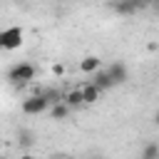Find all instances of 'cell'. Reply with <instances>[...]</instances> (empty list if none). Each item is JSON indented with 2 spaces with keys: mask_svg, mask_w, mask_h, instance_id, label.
I'll return each mask as SVG.
<instances>
[{
  "mask_svg": "<svg viewBox=\"0 0 159 159\" xmlns=\"http://www.w3.org/2000/svg\"><path fill=\"white\" fill-rule=\"evenodd\" d=\"M35 75H37V67H35L32 62H17V65L10 67V72H7V77H10L12 82H20V84L35 80Z\"/></svg>",
  "mask_w": 159,
  "mask_h": 159,
  "instance_id": "cell-1",
  "label": "cell"
},
{
  "mask_svg": "<svg viewBox=\"0 0 159 159\" xmlns=\"http://www.w3.org/2000/svg\"><path fill=\"white\" fill-rule=\"evenodd\" d=\"M20 42H22V30L17 25L15 27H5L0 32V47L2 50H15V47H20Z\"/></svg>",
  "mask_w": 159,
  "mask_h": 159,
  "instance_id": "cell-2",
  "label": "cell"
},
{
  "mask_svg": "<svg viewBox=\"0 0 159 159\" xmlns=\"http://www.w3.org/2000/svg\"><path fill=\"white\" fill-rule=\"evenodd\" d=\"M47 107H50V102H47L42 94H32V97H27V99L22 102V112H25V114H42Z\"/></svg>",
  "mask_w": 159,
  "mask_h": 159,
  "instance_id": "cell-3",
  "label": "cell"
},
{
  "mask_svg": "<svg viewBox=\"0 0 159 159\" xmlns=\"http://www.w3.org/2000/svg\"><path fill=\"white\" fill-rule=\"evenodd\" d=\"M107 72H109V77L114 80V84H122V82H127V77H129L124 62H112V65L107 67Z\"/></svg>",
  "mask_w": 159,
  "mask_h": 159,
  "instance_id": "cell-4",
  "label": "cell"
},
{
  "mask_svg": "<svg viewBox=\"0 0 159 159\" xmlns=\"http://www.w3.org/2000/svg\"><path fill=\"white\" fill-rule=\"evenodd\" d=\"M92 84H94L99 92H104V89L114 87V80L109 77V72H107V70H99L97 75H92Z\"/></svg>",
  "mask_w": 159,
  "mask_h": 159,
  "instance_id": "cell-5",
  "label": "cell"
},
{
  "mask_svg": "<svg viewBox=\"0 0 159 159\" xmlns=\"http://www.w3.org/2000/svg\"><path fill=\"white\" fill-rule=\"evenodd\" d=\"M109 7H112L117 15H134L137 10L144 7V2H112Z\"/></svg>",
  "mask_w": 159,
  "mask_h": 159,
  "instance_id": "cell-6",
  "label": "cell"
},
{
  "mask_svg": "<svg viewBox=\"0 0 159 159\" xmlns=\"http://www.w3.org/2000/svg\"><path fill=\"white\" fill-rule=\"evenodd\" d=\"M70 109H75V107H80V104H84V97H82V87H77V89H70L67 94H65V99H62Z\"/></svg>",
  "mask_w": 159,
  "mask_h": 159,
  "instance_id": "cell-7",
  "label": "cell"
},
{
  "mask_svg": "<svg viewBox=\"0 0 159 159\" xmlns=\"http://www.w3.org/2000/svg\"><path fill=\"white\" fill-rule=\"evenodd\" d=\"M80 70H82L84 75H97V72H99V57H94V55L84 57V60L80 62Z\"/></svg>",
  "mask_w": 159,
  "mask_h": 159,
  "instance_id": "cell-8",
  "label": "cell"
},
{
  "mask_svg": "<svg viewBox=\"0 0 159 159\" xmlns=\"http://www.w3.org/2000/svg\"><path fill=\"white\" fill-rule=\"evenodd\" d=\"M99 89L92 84V82H87V84H82V97H84V104H94V102H99Z\"/></svg>",
  "mask_w": 159,
  "mask_h": 159,
  "instance_id": "cell-9",
  "label": "cell"
},
{
  "mask_svg": "<svg viewBox=\"0 0 159 159\" xmlns=\"http://www.w3.org/2000/svg\"><path fill=\"white\" fill-rule=\"evenodd\" d=\"M139 159H159V144L149 142V144L142 149V157H139Z\"/></svg>",
  "mask_w": 159,
  "mask_h": 159,
  "instance_id": "cell-10",
  "label": "cell"
},
{
  "mask_svg": "<svg viewBox=\"0 0 159 159\" xmlns=\"http://www.w3.org/2000/svg\"><path fill=\"white\" fill-rule=\"evenodd\" d=\"M50 114H52V119H65V117L70 114V107H67L65 102H60V104H55V107L50 109Z\"/></svg>",
  "mask_w": 159,
  "mask_h": 159,
  "instance_id": "cell-11",
  "label": "cell"
},
{
  "mask_svg": "<svg viewBox=\"0 0 159 159\" xmlns=\"http://www.w3.org/2000/svg\"><path fill=\"white\" fill-rule=\"evenodd\" d=\"M17 144H20V147H32V132L20 129V132H17Z\"/></svg>",
  "mask_w": 159,
  "mask_h": 159,
  "instance_id": "cell-12",
  "label": "cell"
},
{
  "mask_svg": "<svg viewBox=\"0 0 159 159\" xmlns=\"http://www.w3.org/2000/svg\"><path fill=\"white\" fill-rule=\"evenodd\" d=\"M52 72H55V75H62L65 67H62V65H52Z\"/></svg>",
  "mask_w": 159,
  "mask_h": 159,
  "instance_id": "cell-13",
  "label": "cell"
},
{
  "mask_svg": "<svg viewBox=\"0 0 159 159\" xmlns=\"http://www.w3.org/2000/svg\"><path fill=\"white\" fill-rule=\"evenodd\" d=\"M20 159H35V157H32V154H22Z\"/></svg>",
  "mask_w": 159,
  "mask_h": 159,
  "instance_id": "cell-14",
  "label": "cell"
},
{
  "mask_svg": "<svg viewBox=\"0 0 159 159\" xmlns=\"http://www.w3.org/2000/svg\"><path fill=\"white\" fill-rule=\"evenodd\" d=\"M154 122H157V124H159V109H157V114H154Z\"/></svg>",
  "mask_w": 159,
  "mask_h": 159,
  "instance_id": "cell-15",
  "label": "cell"
},
{
  "mask_svg": "<svg viewBox=\"0 0 159 159\" xmlns=\"http://www.w3.org/2000/svg\"><path fill=\"white\" fill-rule=\"evenodd\" d=\"M52 159H67V157H60V154H57V157H52Z\"/></svg>",
  "mask_w": 159,
  "mask_h": 159,
  "instance_id": "cell-16",
  "label": "cell"
},
{
  "mask_svg": "<svg viewBox=\"0 0 159 159\" xmlns=\"http://www.w3.org/2000/svg\"><path fill=\"white\" fill-rule=\"evenodd\" d=\"M89 159H102V157H89Z\"/></svg>",
  "mask_w": 159,
  "mask_h": 159,
  "instance_id": "cell-17",
  "label": "cell"
},
{
  "mask_svg": "<svg viewBox=\"0 0 159 159\" xmlns=\"http://www.w3.org/2000/svg\"><path fill=\"white\" fill-rule=\"evenodd\" d=\"M2 159H7V157H2Z\"/></svg>",
  "mask_w": 159,
  "mask_h": 159,
  "instance_id": "cell-18",
  "label": "cell"
}]
</instances>
